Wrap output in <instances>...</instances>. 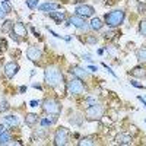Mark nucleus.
Here are the masks:
<instances>
[{
	"label": "nucleus",
	"instance_id": "1",
	"mask_svg": "<svg viewBox=\"0 0 146 146\" xmlns=\"http://www.w3.org/2000/svg\"><path fill=\"white\" fill-rule=\"evenodd\" d=\"M44 80L48 86H58L63 82V73L58 67L56 66H50L44 70Z\"/></svg>",
	"mask_w": 146,
	"mask_h": 146
},
{
	"label": "nucleus",
	"instance_id": "2",
	"mask_svg": "<svg viewBox=\"0 0 146 146\" xmlns=\"http://www.w3.org/2000/svg\"><path fill=\"white\" fill-rule=\"evenodd\" d=\"M124 18H126V13L123 9H115L113 12H110L104 16L105 19V25H108L110 28H114V27H118L124 22Z\"/></svg>",
	"mask_w": 146,
	"mask_h": 146
},
{
	"label": "nucleus",
	"instance_id": "3",
	"mask_svg": "<svg viewBox=\"0 0 146 146\" xmlns=\"http://www.w3.org/2000/svg\"><path fill=\"white\" fill-rule=\"evenodd\" d=\"M67 91L72 94V95H82L86 88L82 82V79H78V78H73L72 80L67 82Z\"/></svg>",
	"mask_w": 146,
	"mask_h": 146
},
{
	"label": "nucleus",
	"instance_id": "4",
	"mask_svg": "<svg viewBox=\"0 0 146 146\" xmlns=\"http://www.w3.org/2000/svg\"><path fill=\"white\" fill-rule=\"evenodd\" d=\"M42 110L47 114H60V102L54 98H45L42 101Z\"/></svg>",
	"mask_w": 146,
	"mask_h": 146
},
{
	"label": "nucleus",
	"instance_id": "5",
	"mask_svg": "<svg viewBox=\"0 0 146 146\" xmlns=\"http://www.w3.org/2000/svg\"><path fill=\"white\" fill-rule=\"evenodd\" d=\"M104 114V110L100 104H94L91 107H86V111H85V115H86L88 120H100Z\"/></svg>",
	"mask_w": 146,
	"mask_h": 146
},
{
	"label": "nucleus",
	"instance_id": "6",
	"mask_svg": "<svg viewBox=\"0 0 146 146\" xmlns=\"http://www.w3.org/2000/svg\"><path fill=\"white\" fill-rule=\"evenodd\" d=\"M69 139V130L66 127H58L54 133V145L56 146H64Z\"/></svg>",
	"mask_w": 146,
	"mask_h": 146
},
{
	"label": "nucleus",
	"instance_id": "7",
	"mask_svg": "<svg viewBox=\"0 0 146 146\" xmlns=\"http://www.w3.org/2000/svg\"><path fill=\"white\" fill-rule=\"evenodd\" d=\"M69 25H73V27H76L78 29H82V31H85V29L89 28L88 22H86V18L79 16V15L72 16V18L67 21V23H66V27H69Z\"/></svg>",
	"mask_w": 146,
	"mask_h": 146
},
{
	"label": "nucleus",
	"instance_id": "8",
	"mask_svg": "<svg viewBox=\"0 0 146 146\" xmlns=\"http://www.w3.org/2000/svg\"><path fill=\"white\" fill-rule=\"evenodd\" d=\"M75 12H76V15H79V16L91 18V16H94V13H95V9H94L91 5H85V3H83V5L76 6Z\"/></svg>",
	"mask_w": 146,
	"mask_h": 146
},
{
	"label": "nucleus",
	"instance_id": "9",
	"mask_svg": "<svg viewBox=\"0 0 146 146\" xmlns=\"http://www.w3.org/2000/svg\"><path fill=\"white\" fill-rule=\"evenodd\" d=\"M42 56V51L38 45H31L28 50H27V57L31 60V62H36V60H40Z\"/></svg>",
	"mask_w": 146,
	"mask_h": 146
},
{
	"label": "nucleus",
	"instance_id": "10",
	"mask_svg": "<svg viewBox=\"0 0 146 146\" xmlns=\"http://www.w3.org/2000/svg\"><path fill=\"white\" fill-rule=\"evenodd\" d=\"M18 70H19V64H18L16 62H9V63L5 64V75H6V78H9V79L15 78V75L18 73Z\"/></svg>",
	"mask_w": 146,
	"mask_h": 146
},
{
	"label": "nucleus",
	"instance_id": "11",
	"mask_svg": "<svg viewBox=\"0 0 146 146\" xmlns=\"http://www.w3.org/2000/svg\"><path fill=\"white\" fill-rule=\"evenodd\" d=\"M73 76H76L78 79H85L88 76V72L85 70V69H82V67H79V66H72L70 67V70H69Z\"/></svg>",
	"mask_w": 146,
	"mask_h": 146
},
{
	"label": "nucleus",
	"instance_id": "12",
	"mask_svg": "<svg viewBox=\"0 0 146 146\" xmlns=\"http://www.w3.org/2000/svg\"><path fill=\"white\" fill-rule=\"evenodd\" d=\"M2 123H5L7 127H15L19 124V120L16 115H5L2 117Z\"/></svg>",
	"mask_w": 146,
	"mask_h": 146
},
{
	"label": "nucleus",
	"instance_id": "13",
	"mask_svg": "<svg viewBox=\"0 0 146 146\" xmlns=\"http://www.w3.org/2000/svg\"><path fill=\"white\" fill-rule=\"evenodd\" d=\"M115 142L118 145H130L131 143V136L127 133H118L115 136Z\"/></svg>",
	"mask_w": 146,
	"mask_h": 146
},
{
	"label": "nucleus",
	"instance_id": "14",
	"mask_svg": "<svg viewBox=\"0 0 146 146\" xmlns=\"http://www.w3.org/2000/svg\"><path fill=\"white\" fill-rule=\"evenodd\" d=\"M130 75H133L135 78H146V67L143 66H136L130 70Z\"/></svg>",
	"mask_w": 146,
	"mask_h": 146
},
{
	"label": "nucleus",
	"instance_id": "15",
	"mask_svg": "<svg viewBox=\"0 0 146 146\" xmlns=\"http://www.w3.org/2000/svg\"><path fill=\"white\" fill-rule=\"evenodd\" d=\"M48 16H50L51 19H54L57 23H62L64 19H66V15H64V12H48Z\"/></svg>",
	"mask_w": 146,
	"mask_h": 146
},
{
	"label": "nucleus",
	"instance_id": "16",
	"mask_svg": "<svg viewBox=\"0 0 146 146\" xmlns=\"http://www.w3.org/2000/svg\"><path fill=\"white\" fill-rule=\"evenodd\" d=\"M13 32L18 35H27V27L22 22H13Z\"/></svg>",
	"mask_w": 146,
	"mask_h": 146
},
{
	"label": "nucleus",
	"instance_id": "17",
	"mask_svg": "<svg viewBox=\"0 0 146 146\" xmlns=\"http://www.w3.org/2000/svg\"><path fill=\"white\" fill-rule=\"evenodd\" d=\"M38 115L36 114H27V117H25V123H27V126H29V127H34L36 123H38Z\"/></svg>",
	"mask_w": 146,
	"mask_h": 146
},
{
	"label": "nucleus",
	"instance_id": "18",
	"mask_svg": "<svg viewBox=\"0 0 146 146\" xmlns=\"http://www.w3.org/2000/svg\"><path fill=\"white\" fill-rule=\"evenodd\" d=\"M102 21L100 19V18H94L91 22H89V28L92 29V31H100L101 28H102Z\"/></svg>",
	"mask_w": 146,
	"mask_h": 146
},
{
	"label": "nucleus",
	"instance_id": "19",
	"mask_svg": "<svg viewBox=\"0 0 146 146\" xmlns=\"http://www.w3.org/2000/svg\"><path fill=\"white\" fill-rule=\"evenodd\" d=\"M60 6L58 5H56V3H51V2H47V3H42V5H40L38 6V9L40 10H42V12H47V10H54V9H58Z\"/></svg>",
	"mask_w": 146,
	"mask_h": 146
},
{
	"label": "nucleus",
	"instance_id": "20",
	"mask_svg": "<svg viewBox=\"0 0 146 146\" xmlns=\"http://www.w3.org/2000/svg\"><path fill=\"white\" fill-rule=\"evenodd\" d=\"M70 123L73 124V126H82V123H83V117L80 115V114H75V115H70Z\"/></svg>",
	"mask_w": 146,
	"mask_h": 146
},
{
	"label": "nucleus",
	"instance_id": "21",
	"mask_svg": "<svg viewBox=\"0 0 146 146\" xmlns=\"http://www.w3.org/2000/svg\"><path fill=\"white\" fill-rule=\"evenodd\" d=\"M10 140H12V136L7 130L0 133V145H7V143H10Z\"/></svg>",
	"mask_w": 146,
	"mask_h": 146
},
{
	"label": "nucleus",
	"instance_id": "22",
	"mask_svg": "<svg viewBox=\"0 0 146 146\" xmlns=\"http://www.w3.org/2000/svg\"><path fill=\"white\" fill-rule=\"evenodd\" d=\"M78 145L79 146H89V145H95V140H94V137H82L79 142H78Z\"/></svg>",
	"mask_w": 146,
	"mask_h": 146
},
{
	"label": "nucleus",
	"instance_id": "23",
	"mask_svg": "<svg viewBox=\"0 0 146 146\" xmlns=\"http://www.w3.org/2000/svg\"><path fill=\"white\" fill-rule=\"evenodd\" d=\"M136 56L139 62H146V48H139L136 51Z\"/></svg>",
	"mask_w": 146,
	"mask_h": 146
},
{
	"label": "nucleus",
	"instance_id": "24",
	"mask_svg": "<svg viewBox=\"0 0 146 146\" xmlns=\"http://www.w3.org/2000/svg\"><path fill=\"white\" fill-rule=\"evenodd\" d=\"M2 28L6 32H12V31H13V22H12V21H6L3 25H2Z\"/></svg>",
	"mask_w": 146,
	"mask_h": 146
},
{
	"label": "nucleus",
	"instance_id": "25",
	"mask_svg": "<svg viewBox=\"0 0 146 146\" xmlns=\"http://www.w3.org/2000/svg\"><path fill=\"white\" fill-rule=\"evenodd\" d=\"M0 6H2V7L5 9L6 13H10V12H12V6H10V3H9V0H2Z\"/></svg>",
	"mask_w": 146,
	"mask_h": 146
},
{
	"label": "nucleus",
	"instance_id": "26",
	"mask_svg": "<svg viewBox=\"0 0 146 146\" xmlns=\"http://www.w3.org/2000/svg\"><path fill=\"white\" fill-rule=\"evenodd\" d=\"M139 32H140V35L146 36V21H142V22H140V25H139Z\"/></svg>",
	"mask_w": 146,
	"mask_h": 146
},
{
	"label": "nucleus",
	"instance_id": "27",
	"mask_svg": "<svg viewBox=\"0 0 146 146\" xmlns=\"http://www.w3.org/2000/svg\"><path fill=\"white\" fill-rule=\"evenodd\" d=\"M27 6H28L29 9L38 7V0H27Z\"/></svg>",
	"mask_w": 146,
	"mask_h": 146
},
{
	"label": "nucleus",
	"instance_id": "28",
	"mask_svg": "<svg viewBox=\"0 0 146 146\" xmlns=\"http://www.w3.org/2000/svg\"><path fill=\"white\" fill-rule=\"evenodd\" d=\"M9 110V104L7 101H0V113H5Z\"/></svg>",
	"mask_w": 146,
	"mask_h": 146
},
{
	"label": "nucleus",
	"instance_id": "29",
	"mask_svg": "<svg viewBox=\"0 0 146 146\" xmlns=\"http://www.w3.org/2000/svg\"><path fill=\"white\" fill-rule=\"evenodd\" d=\"M94 104H96V100L92 98V96L86 98V101H85V107H91V105H94Z\"/></svg>",
	"mask_w": 146,
	"mask_h": 146
},
{
	"label": "nucleus",
	"instance_id": "30",
	"mask_svg": "<svg viewBox=\"0 0 146 146\" xmlns=\"http://www.w3.org/2000/svg\"><path fill=\"white\" fill-rule=\"evenodd\" d=\"M7 48V42H6V40L5 38H0V51H5Z\"/></svg>",
	"mask_w": 146,
	"mask_h": 146
},
{
	"label": "nucleus",
	"instance_id": "31",
	"mask_svg": "<svg viewBox=\"0 0 146 146\" xmlns=\"http://www.w3.org/2000/svg\"><path fill=\"white\" fill-rule=\"evenodd\" d=\"M40 123H41V127H50L51 126V123L48 121V118H41Z\"/></svg>",
	"mask_w": 146,
	"mask_h": 146
},
{
	"label": "nucleus",
	"instance_id": "32",
	"mask_svg": "<svg viewBox=\"0 0 146 146\" xmlns=\"http://www.w3.org/2000/svg\"><path fill=\"white\" fill-rule=\"evenodd\" d=\"M130 85H131V86H135V88H139V89H142V88H143V85H142V83H139L137 80H131V82H130Z\"/></svg>",
	"mask_w": 146,
	"mask_h": 146
},
{
	"label": "nucleus",
	"instance_id": "33",
	"mask_svg": "<svg viewBox=\"0 0 146 146\" xmlns=\"http://www.w3.org/2000/svg\"><path fill=\"white\" fill-rule=\"evenodd\" d=\"M96 41H98V40H96L95 36H88V38H86V42H89V44H95Z\"/></svg>",
	"mask_w": 146,
	"mask_h": 146
},
{
	"label": "nucleus",
	"instance_id": "34",
	"mask_svg": "<svg viewBox=\"0 0 146 146\" xmlns=\"http://www.w3.org/2000/svg\"><path fill=\"white\" fill-rule=\"evenodd\" d=\"M40 104H41V102H40V101H36V100H32V101L29 102V105H31L32 108H35V107H38Z\"/></svg>",
	"mask_w": 146,
	"mask_h": 146
},
{
	"label": "nucleus",
	"instance_id": "35",
	"mask_svg": "<svg viewBox=\"0 0 146 146\" xmlns=\"http://www.w3.org/2000/svg\"><path fill=\"white\" fill-rule=\"evenodd\" d=\"M6 15H7V13L5 12V9H3L2 6H0V19H5V18H6Z\"/></svg>",
	"mask_w": 146,
	"mask_h": 146
},
{
	"label": "nucleus",
	"instance_id": "36",
	"mask_svg": "<svg viewBox=\"0 0 146 146\" xmlns=\"http://www.w3.org/2000/svg\"><path fill=\"white\" fill-rule=\"evenodd\" d=\"M7 130V126L5 124V123H0V133H3V131H6Z\"/></svg>",
	"mask_w": 146,
	"mask_h": 146
},
{
	"label": "nucleus",
	"instance_id": "37",
	"mask_svg": "<svg viewBox=\"0 0 146 146\" xmlns=\"http://www.w3.org/2000/svg\"><path fill=\"white\" fill-rule=\"evenodd\" d=\"M102 66H104V67H105V69H107V70H108V72H110V73H111V75H113V76H114V78H117V75H115V73H114V72H113V70H111V69H110V67H108V66H107V64H105V63H102Z\"/></svg>",
	"mask_w": 146,
	"mask_h": 146
},
{
	"label": "nucleus",
	"instance_id": "38",
	"mask_svg": "<svg viewBox=\"0 0 146 146\" xmlns=\"http://www.w3.org/2000/svg\"><path fill=\"white\" fill-rule=\"evenodd\" d=\"M82 57H83V60H86V62H89V63L92 62V58H91V56H89V54H83Z\"/></svg>",
	"mask_w": 146,
	"mask_h": 146
},
{
	"label": "nucleus",
	"instance_id": "39",
	"mask_svg": "<svg viewBox=\"0 0 146 146\" xmlns=\"http://www.w3.org/2000/svg\"><path fill=\"white\" fill-rule=\"evenodd\" d=\"M113 35H114V34H113L111 31H110V32H105V34H104V36H105V38H113Z\"/></svg>",
	"mask_w": 146,
	"mask_h": 146
},
{
	"label": "nucleus",
	"instance_id": "40",
	"mask_svg": "<svg viewBox=\"0 0 146 146\" xmlns=\"http://www.w3.org/2000/svg\"><path fill=\"white\" fill-rule=\"evenodd\" d=\"M88 69H89L91 72H96V70H98V66H92V64H91V66H88Z\"/></svg>",
	"mask_w": 146,
	"mask_h": 146
},
{
	"label": "nucleus",
	"instance_id": "41",
	"mask_svg": "<svg viewBox=\"0 0 146 146\" xmlns=\"http://www.w3.org/2000/svg\"><path fill=\"white\" fill-rule=\"evenodd\" d=\"M31 31H32V34H34V35L36 36V38H38V36H40V32H36V31H35V28H31Z\"/></svg>",
	"mask_w": 146,
	"mask_h": 146
},
{
	"label": "nucleus",
	"instance_id": "42",
	"mask_svg": "<svg viewBox=\"0 0 146 146\" xmlns=\"http://www.w3.org/2000/svg\"><path fill=\"white\" fill-rule=\"evenodd\" d=\"M137 100H139V101H140V102H143V105H145V107H146V101H145V100H143V96H137Z\"/></svg>",
	"mask_w": 146,
	"mask_h": 146
},
{
	"label": "nucleus",
	"instance_id": "43",
	"mask_svg": "<svg viewBox=\"0 0 146 146\" xmlns=\"http://www.w3.org/2000/svg\"><path fill=\"white\" fill-rule=\"evenodd\" d=\"M19 92H22V94L27 92V86H21V88H19Z\"/></svg>",
	"mask_w": 146,
	"mask_h": 146
},
{
	"label": "nucleus",
	"instance_id": "44",
	"mask_svg": "<svg viewBox=\"0 0 146 146\" xmlns=\"http://www.w3.org/2000/svg\"><path fill=\"white\" fill-rule=\"evenodd\" d=\"M32 86H34V88H36V89H41V85H38V83H34Z\"/></svg>",
	"mask_w": 146,
	"mask_h": 146
},
{
	"label": "nucleus",
	"instance_id": "45",
	"mask_svg": "<svg viewBox=\"0 0 146 146\" xmlns=\"http://www.w3.org/2000/svg\"><path fill=\"white\" fill-rule=\"evenodd\" d=\"M145 123H146V120H145Z\"/></svg>",
	"mask_w": 146,
	"mask_h": 146
}]
</instances>
